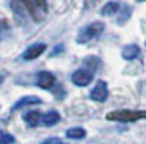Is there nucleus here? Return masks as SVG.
<instances>
[{
	"mask_svg": "<svg viewBox=\"0 0 146 144\" xmlns=\"http://www.w3.org/2000/svg\"><path fill=\"white\" fill-rule=\"evenodd\" d=\"M146 118V110H117L110 111L107 115V120L110 121H120V123H131V121H138V120H145Z\"/></svg>",
	"mask_w": 146,
	"mask_h": 144,
	"instance_id": "1",
	"label": "nucleus"
},
{
	"mask_svg": "<svg viewBox=\"0 0 146 144\" xmlns=\"http://www.w3.org/2000/svg\"><path fill=\"white\" fill-rule=\"evenodd\" d=\"M23 7L28 10V13L31 15V18L35 21H41L44 20L48 13V3L46 0H20Z\"/></svg>",
	"mask_w": 146,
	"mask_h": 144,
	"instance_id": "2",
	"label": "nucleus"
},
{
	"mask_svg": "<svg viewBox=\"0 0 146 144\" xmlns=\"http://www.w3.org/2000/svg\"><path fill=\"white\" fill-rule=\"evenodd\" d=\"M102 31H104V23H100V21H94V23L87 25L86 28H82V30L79 31L77 43H87V41H90V39L97 38Z\"/></svg>",
	"mask_w": 146,
	"mask_h": 144,
	"instance_id": "3",
	"label": "nucleus"
},
{
	"mask_svg": "<svg viewBox=\"0 0 146 144\" xmlns=\"http://www.w3.org/2000/svg\"><path fill=\"white\" fill-rule=\"evenodd\" d=\"M94 77V72L89 71V69H79L72 74V82L79 87H86V85L90 84V80Z\"/></svg>",
	"mask_w": 146,
	"mask_h": 144,
	"instance_id": "4",
	"label": "nucleus"
},
{
	"mask_svg": "<svg viewBox=\"0 0 146 144\" xmlns=\"http://www.w3.org/2000/svg\"><path fill=\"white\" fill-rule=\"evenodd\" d=\"M107 97H108V89H107V84L104 80H99L95 87L90 92V98L94 102H105Z\"/></svg>",
	"mask_w": 146,
	"mask_h": 144,
	"instance_id": "5",
	"label": "nucleus"
},
{
	"mask_svg": "<svg viewBox=\"0 0 146 144\" xmlns=\"http://www.w3.org/2000/svg\"><path fill=\"white\" fill-rule=\"evenodd\" d=\"M46 49V44H43V43H36V44H31L28 48L27 51L23 52V59H27V61H31V59H36L38 56H41L43 52Z\"/></svg>",
	"mask_w": 146,
	"mask_h": 144,
	"instance_id": "6",
	"label": "nucleus"
},
{
	"mask_svg": "<svg viewBox=\"0 0 146 144\" xmlns=\"http://www.w3.org/2000/svg\"><path fill=\"white\" fill-rule=\"evenodd\" d=\"M38 85H40L41 89H51L56 82V77H54L51 72H40L38 74Z\"/></svg>",
	"mask_w": 146,
	"mask_h": 144,
	"instance_id": "7",
	"label": "nucleus"
},
{
	"mask_svg": "<svg viewBox=\"0 0 146 144\" xmlns=\"http://www.w3.org/2000/svg\"><path fill=\"white\" fill-rule=\"evenodd\" d=\"M59 113L58 111H48L46 115H43V120H41V123L46 124V126H53V124H58L59 123Z\"/></svg>",
	"mask_w": 146,
	"mask_h": 144,
	"instance_id": "8",
	"label": "nucleus"
},
{
	"mask_svg": "<svg viewBox=\"0 0 146 144\" xmlns=\"http://www.w3.org/2000/svg\"><path fill=\"white\" fill-rule=\"evenodd\" d=\"M25 120H27V123L30 126H38L41 123V120H43V115L40 111H28L25 115Z\"/></svg>",
	"mask_w": 146,
	"mask_h": 144,
	"instance_id": "9",
	"label": "nucleus"
},
{
	"mask_svg": "<svg viewBox=\"0 0 146 144\" xmlns=\"http://www.w3.org/2000/svg\"><path fill=\"white\" fill-rule=\"evenodd\" d=\"M138 54H139V48L136 44L125 46V48H123V51H121V56H123L125 59H135Z\"/></svg>",
	"mask_w": 146,
	"mask_h": 144,
	"instance_id": "10",
	"label": "nucleus"
},
{
	"mask_svg": "<svg viewBox=\"0 0 146 144\" xmlns=\"http://www.w3.org/2000/svg\"><path fill=\"white\" fill-rule=\"evenodd\" d=\"M66 136L71 139H82V137H86V129L84 128H71L66 131Z\"/></svg>",
	"mask_w": 146,
	"mask_h": 144,
	"instance_id": "11",
	"label": "nucleus"
},
{
	"mask_svg": "<svg viewBox=\"0 0 146 144\" xmlns=\"http://www.w3.org/2000/svg\"><path fill=\"white\" fill-rule=\"evenodd\" d=\"M31 103H41V100L38 97H25V98H21L20 102L15 103L13 110H18V108H21V106H25V105H31Z\"/></svg>",
	"mask_w": 146,
	"mask_h": 144,
	"instance_id": "12",
	"label": "nucleus"
},
{
	"mask_svg": "<svg viewBox=\"0 0 146 144\" xmlns=\"http://www.w3.org/2000/svg\"><path fill=\"white\" fill-rule=\"evenodd\" d=\"M120 10V5L117 2H110V3H107L104 7V10H102V15H113V13H117Z\"/></svg>",
	"mask_w": 146,
	"mask_h": 144,
	"instance_id": "13",
	"label": "nucleus"
},
{
	"mask_svg": "<svg viewBox=\"0 0 146 144\" xmlns=\"http://www.w3.org/2000/svg\"><path fill=\"white\" fill-rule=\"evenodd\" d=\"M15 141V137L12 134H8L5 131H0V144H12Z\"/></svg>",
	"mask_w": 146,
	"mask_h": 144,
	"instance_id": "14",
	"label": "nucleus"
},
{
	"mask_svg": "<svg viewBox=\"0 0 146 144\" xmlns=\"http://www.w3.org/2000/svg\"><path fill=\"white\" fill-rule=\"evenodd\" d=\"M43 144H64L61 139H58V137H51V139H48V141H44Z\"/></svg>",
	"mask_w": 146,
	"mask_h": 144,
	"instance_id": "15",
	"label": "nucleus"
},
{
	"mask_svg": "<svg viewBox=\"0 0 146 144\" xmlns=\"http://www.w3.org/2000/svg\"><path fill=\"white\" fill-rule=\"evenodd\" d=\"M99 3V0H86V8H92Z\"/></svg>",
	"mask_w": 146,
	"mask_h": 144,
	"instance_id": "16",
	"label": "nucleus"
},
{
	"mask_svg": "<svg viewBox=\"0 0 146 144\" xmlns=\"http://www.w3.org/2000/svg\"><path fill=\"white\" fill-rule=\"evenodd\" d=\"M2 82H3V75H0V84H2Z\"/></svg>",
	"mask_w": 146,
	"mask_h": 144,
	"instance_id": "17",
	"label": "nucleus"
},
{
	"mask_svg": "<svg viewBox=\"0 0 146 144\" xmlns=\"http://www.w3.org/2000/svg\"><path fill=\"white\" fill-rule=\"evenodd\" d=\"M138 2H146V0H138Z\"/></svg>",
	"mask_w": 146,
	"mask_h": 144,
	"instance_id": "18",
	"label": "nucleus"
}]
</instances>
